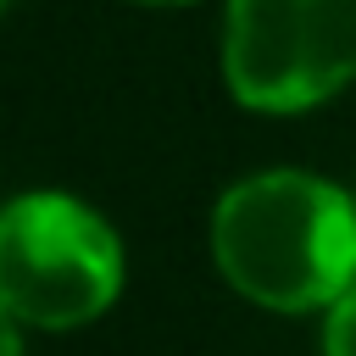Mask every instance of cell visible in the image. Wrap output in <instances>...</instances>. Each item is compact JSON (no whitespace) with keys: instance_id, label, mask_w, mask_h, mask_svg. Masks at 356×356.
Listing matches in <instances>:
<instances>
[{"instance_id":"52a82bcc","label":"cell","mask_w":356,"mask_h":356,"mask_svg":"<svg viewBox=\"0 0 356 356\" xmlns=\"http://www.w3.org/2000/svg\"><path fill=\"white\" fill-rule=\"evenodd\" d=\"M0 6H6V0H0Z\"/></svg>"},{"instance_id":"3957f363","label":"cell","mask_w":356,"mask_h":356,"mask_svg":"<svg viewBox=\"0 0 356 356\" xmlns=\"http://www.w3.org/2000/svg\"><path fill=\"white\" fill-rule=\"evenodd\" d=\"M228 89L250 111H306L356 78V0H228Z\"/></svg>"},{"instance_id":"8992f818","label":"cell","mask_w":356,"mask_h":356,"mask_svg":"<svg viewBox=\"0 0 356 356\" xmlns=\"http://www.w3.org/2000/svg\"><path fill=\"white\" fill-rule=\"evenodd\" d=\"M145 6H172V0H145Z\"/></svg>"},{"instance_id":"277c9868","label":"cell","mask_w":356,"mask_h":356,"mask_svg":"<svg viewBox=\"0 0 356 356\" xmlns=\"http://www.w3.org/2000/svg\"><path fill=\"white\" fill-rule=\"evenodd\" d=\"M323 350L328 356H356V284L328 306V328H323Z\"/></svg>"},{"instance_id":"5b68a950","label":"cell","mask_w":356,"mask_h":356,"mask_svg":"<svg viewBox=\"0 0 356 356\" xmlns=\"http://www.w3.org/2000/svg\"><path fill=\"white\" fill-rule=\"evenodd\" d=\"M0 356H22V339H17V317L0 306Z\"/></svg>"},{"instance_id":"6da1fadb","label":"cell","mask_w":356,"mask_h":356,"mask_svg":"<svg viewBox=\"0 0 356 356\" xmlns=\"http://www.w3.org/2000/svg\"><path fill=\"white\" fill-rule=\"evenodd\" d=\"M211 256L267 312L334 306L356 284V200L312 172H256L217 200Z\"/></svg>"},{"instance_id":"7a4b0ae2","label":"cell","mask_w":356,"mask_h":356,"mask_svg":"<svg viewBox=\"0 0 356 356\" xmlns=\"http://www.w3.org/2000/svg\"><path fill=\"white\" fill-rule=\"evenodd\" d=\"M122 289V245L72 195H22L0 211V306L33 328H78Z\"/></svg>"}]
</instances>
